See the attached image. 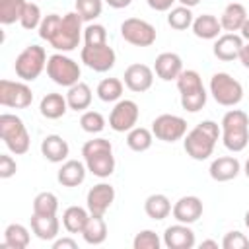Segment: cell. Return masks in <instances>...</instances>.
Masks as SVG:
<instances>
[{
	"mask_svg": "<svg viewBox=\"0 0 249 249\" xmlns=\"http://www.w3.org/2000/svg\"><path fill=\"white\" fill-rule=\"evenodd\" d=\"M239 171H241V163L233 156H220V158L212 160V163L208 167L210 177L218 183H226V181L235 179L239 175Z\"/></svg>",
	"mask_w": 249,
	"mask_h": 249,
	"instance_id": "cell-21",
	"label": "cell"
},
{
	"mask_svg": "<svg viewBox=\"0 0 249 249\" xmlns=\"http://www.w3.org/2000/svg\"><path fill=\"white\" fill-rule=\"evenodd\" d=\"M243 37L237 35V33H222L216 41H214V47H212V53L218 60H224V62H230V60H235L239 58V53H241V47H243Z\"/></svg>",
	"mask_w": 249,
	"mask_h": 249,
	"instance_id": "cell-19",
	"label": "cell"
},
{
	"mask_svg": "<svg viewBox=\"0 0 249 249\" xmlns=\"http://www.w3.org/2000/svg\"><path fill=\"white\" fill-rule=\"evenodd\" d=\"M76 12L88 23L97 19L103 12V0H76Z\"/></svg>",
	"mask_w": 249,
	"mask_h": 249,
	"instance_id": "cell-39",
	"label": "cell"
},
{
	"mask_svg": "<svg viewBox=\"0 0 249 249\" xmlns=\"http://www.w3.org/2000/svg\"><path fill=\"white\" fill-rule=\"evenodd\" d=\"M91 97H93L91 88L86 82H78V84L68 88V93H66L68 109H72V111H86L91 105Z\"/></svg>",
	"mask_w": 249,
	"mask_h": 249,
	"instance_id": "cell-29",
	"label": "cell"
},
{
	"mask_svg": "<svg viewBox=\"0 0 249 249\" xmlns=\"http://www.w3.org/2000/svg\"><path fill=\"white\" fill-rule=\"evenodd\" d=\"M82 23L84 19L76 10L64 16L49 14L39 25V37L45 39L58 53H70L80 45V39L84 37Z\"/></svg>",
	"mask_w": 249,
	"mask_h": 249,
	"instance_id": "cell-1",
	"label": "cell"
},
{
	"mask_svg": "<svg viewBox=\"0 0 249 249\" xmlns=\"http://www.w3.org/2000/svg\"><path fill=\"white\" fill-rule=\"evenodd\" d=\"M239 35L243 37V41H247L249 43V18L245 19V23L241 25V29H239Z\"/></svg>",
	"mask_w": 249,
	"mask_h": 249,
	"instance_id": "cell-49",
	"label": "cell"
},
{
	"mask_svg": "<svg viewBox=\"0 0 249 249\" xmlns=\"http://www.w3.org/2000/svg\"><path fill=\"white\" fill-rule=\"evenodd\" d=\"M171 214L177 222L181 224H195L200 216H202V200L195 195H187V196H181L173 208H171Z\"/></svg>",
	"mask_w": 249,
	"mask_h": 249,
	"instance_id": "cell-18",
	"label": "cell"
},
{
	"mask_svg": "<svg viewBox=\"0 0 249 249\" xmlns=\"http://www.w3.org/2000/svg\"><path fill=\"white\" fill-rule=\"evenodd\" d=\"M196 243L195 231L189 228V224H173L165 228L163 231V245L167 249H193Z\"/></svg>",
	"mask_w": 249,
	"mask_h": 249,
	"instance_id": "cell-17",
	"label": "cell"
},
{
	"mask_svg": "<svg viewBox=\"0 0 249 249\" xmlns=\"http://www.w3.org/2000/svg\"><path fill=\"white\" fill-rule=\"evenodd\" d=\"M16 171H18L16 160L8 154H0V179H10L16 175Z\"/></svg>",
	"mask_w": 249,
	"mask_h": 249,
	"instance_id": "cell-44",
	"label": "cell"
},
{
	"mask_svg": "<svg viewBox=\"0 0 249 249\" xmlns=\"http://www.w3.org/2000/svg\"><path fill=\"white\" fill-rule=\"evenodd\" d=\"M121 37L134 47H150L156 43V27L140 18H126L121 23Z\"/></svg>",
	"mask_w": 249,
	"mask_h": 249,
	"instance_id": "cell-10",
	"label": "cell"
},
{
	"mask_svg": "<svg viewBox=\"0 0 249 249\" xmlns=\"http://www.w3.org/2000/svg\"><path fill=\"white\" fill-rule=\"evenodd\" d=\"M123 78H124V86L130 91L142 93V91H148L154 84V68H150L148 64H142V62H134V64L126 66Z\"/></svg>",
	"mask_w": 249,
	"mask_h": 249,
	"instance_id": "cell-16",
	"label": "cell"
},
{
	"mask_svg": "<svg viewBox=\"0 0 249 249\" xmlns=\"http://www.w3.org/2000/svg\"><path fill=\"white\" fill-rule=\"evenodd\" d=\"M58 210V198L51 191H43L33 198V214L41 216H54Z\"/></svg>",
	"mask_w": 249,
	"mask_h": 249,
	"instance_id": "cell-37",
	"label": "cell"
},
{
	"mask_svg": "<svg viewBox=\"0 0 249 249\" xmlns=\"http://www.w3.org/2000/svg\"><path fill=\"white\" fill-rule=\"evenodd\" d=\"M140 117V109L138 103L132 99H119L115 103V107L111 109L109 115V126L115 132H128L130 128L136 126Z\"/></svg>",
	"mask_w": 249,
	"mask_h": 249,
	"instance_id": "cell-14",
	"label": "cell"
},
{
	"mask_svg": "<svg viewBox=\"0 0 249 249\" xmlns=\"http://www.w3.org/2000/svg\"><path fill=\"white\" fill-rule=\"evenodd\" d=\"M220 136H222V130H220L218 123L202 121L183 136V148L189 158H193L196 161H204L212 156L214 146Z\"/></svg>",
	"mask_w": 249,
	"mask_h": 249,
	"instance_id": "cell-2",
	"label": "cell"
},
{
	"mask_svg": "<svg viewBox=\"0 0 249 249\" xmlns=\"http://www.w3.org/2000/svg\"><path fill=\"white\" fill-rule=\"evenodd\" d=\"M47 53L39 45H27L14 62L16 76L23 82H33L41 76L43 70H47Z\"/></svg>",
	"mask_w": 249,
	"mask_h": 249,
	"instance_id": "cell-7",
	"label": "cell"
},
{
	"mask_svg": "<svg viewBox=\"0 0 249 249\" xmlns=\"http://www.w3.org/2000/svg\"><path fill=\"white\" fill-rule=\"evenodd\" d=\"M160 245H161V239L152 230H142L132 239V247L134 249H160Z\"/></svg>",
	"mask_w": 249,
	"mask_h": 249,
	"instance_id": "cell-42",
	"label": "cell"
},
{
	"mask_svg": "<svg viewBox=\"0 0 249 249\" xmlns=\"http://www.w3.org/2000/svg\"><path fill=\"white\" fill-rule=\"evenodd\" d=\"M86 173H88L86 163H82L78 160H66V161H62L60 169L56 171V181L62 187H78L84 183Z\"/></svg>",
	"mask_w": 249,
	"mask_h": 249,
	"instance_id": "cell-23",
	"label": "cell"
},
{
	"mask_svg": "<svg viewBox=\"0 0 249 249\" xmlns=\"http://www.w3.org/2000/svg\"><path fill=\"white\" fill-rule=\"evenodd\" d=\"M88 218H89L88 206L84 208V206H76V204H74V206H68V208L62 212V226H64V230L70 231V233H82V230H84Z\"/></svg>",
	"mask_w": 249,
	"mask_h": 249,
	"instance_id": "cell-31",
	"label": "cell"
},
{
	"mask_svg": "<svg viewBox=\"0 0 249 249\" xmlns=\"http://www.w3.org/2000/svg\"><path fill=\"white\" fill-rule=\"evenodd\" d=\"M39 111L45 119H51V121H56V119L64 117V113L68 111L66 95L56 93V91H51V93L43 95V99L39 103Z\"/></svg>",
	"mask_w": 249,
	"mask_h": 249,
	"instance_id": "cell-27",
	"label": "cell"
},
{
	"mask_svg": "<svg viewBox=\"0 0 249 249\" xmlns=\"http://www.w3.org/2000/svg\"><path fill=\"white\" fill-rule=\"evenodd\" d=\"M243 173H245V177L249 179V158H247V161H245V165H243Z\"/></svg>",
	"mask_w": 249,
	"mask_h": 249,
	"instance_id": "cell-52",
	"label": "cell"
},
{
	"mask_svg": "<svg viewBox=\"0 0 249 249\" xmlns=\"http://www.w3.org/2000/svg\"><path fill=\"white\" fill-rule=\"evenodd\" d=\"M152 134L161 142H177L187 134V121L179 115L163 113L152 121Z\"/></svg>",
	"mask_w": 249,
	"mask_h": 249,
	"instance_id": "cell-12",
	"label": "cell"
},
{
	"mask_svg": "<svg viewBox=\"0 0 249 249\" xmlns=\"http://www.w3.org/2000/svg\"><path fill=\"white\" fill-rule=\"evenodd\" d=\"M247 18H249V16H247V10H245L243 4H239V2L228 4V6L224 8L222 16H220L222 31H226V33H235V31H239Z\"/></svg>",
	"mask_w": 249,
	"mask_h": 249,
	"instance_id": "cell-24",
	"label": "cell"
},
{
	"mask_svg": "<svg viewBox=\"0 0 249 249\" xmlns=\"http://www.w3.org/2000/svg\"><path fill=\"white\" fill-rule=\"evenodd\" d=\"M107 43V29L101 23H88L84 27V45H103Z\"/></svg>",
	"mask_w": 249,
	"mask_h": 249,
	"instance_id": "cell-41",
	"label": "cell"
},
{
	"mask_svg": "<svg viewBox=\"0 0 249 249\" xmlns=\"http://www.w3.org/2000/svg\"><path fill=\"white\" fill-rule=\"evenodd\" d=\"M84 163L89 173H93L99 179H105L113 175L115 171V156L113 146L107 138H91L82 146Z\"/></svg>",
	"mask_w": 249,
	"mask_h": 249,
	"instance_id": "cell-3",
	"label": "cell"
},
{
	"mask_svg": "<svg viewBox=\"0 0 249 249\" xmlns=\"http://www.w3.org/2000/svg\"><path fill=\"white\" fill-rule=\"evenodd\" d=\"M33 103V91L27 82L0 80V105L12 109H25Z\"/></svg>",
	"mask_w": 249,
	"mask_h": 249,
	"instance_id": "cell-11",
	"label": "cell"
},
{
	"mask_svg": "<svg viewBox=\"0 0 249 249\" xmlns=\"http://www.w3.org/2000/svg\"><path fill=\"white\" fill-rule=\"evenodd\" d=\"M171 208H173L171 206V200L165 195H161V193H154V195H150L144 200V212L152 220H163V218H167L171 214Z\"/></svg>",
	"mask_w": 249,
	"mask_h": 249,
	"instance_id": "cell-30",
	"label": "cell"
},
{
	"mask_svg": "<svg viewBox=\"0 0 249 249\" xmlns=\"http://www.w3.org/2000/svg\"><path fill=\"white\" fill-rule=\"evenodd\" d=\"M31 241V233L23 224H10L4 230V247L10 249H25Z\"/></svg>",
	"mask_w": 249,
	"mask_h": 249,
	"instance_id": "cell-32",
	"label": "cell"
},
{
	"mask_svg": "<svg viewBox=\"0 0 249 249\" xmlns=\"http://www.w3.org/2000/svg\"><path fill=\"white\" fill-rule=\"evenodd\" d=\"M111 8H115V10H121V8H126V6H130V2L132 0H105Z\"/></svg>",
	"mask_w": 249,
	"mask_h": 249,
	"instance_id": "cell-48",
	"label": "cell"
},
{
	"mask_svg": "<svg viewBox=\"0 0 249 249\" xmlns=\"http://www.w3.org/2000/svg\"><path fill=\"white\" fill-rule=\"evenodd\" d=\"M154 72L163 82L177 80L179 74L183 72V60L177 53H160L154 62Z\"/></svg>",
	"mask_w": 249,
	"mask_h": 249,
	"instance_id": "cell-20",
	"label": "cell"
},
{
	"mask_svg": "<svg viewBox=\"0 0 249 249\" xmlns=\"http://www.w3.org/2000/svg\"><path fill=\"white\" fill-rule=\"evenodd\" d=\"M80 126L88 134H99L105 128V117L99 111H84L80 117Z\"/></svg>",
	"mask_w": 249,
	"mask_h": 249,
	"instance_id": "cell-38",
	"label": "cell"
},
{
	"mask_svg": "<svg viewBox=\"0 0 249 249\" xmlns=\"http://www.w3.org/2000/svg\"><path fill=\"white\" fill-rule=\"evenodd\" d=\"M175 82H177V89L181 97V107L189 113H198L206 105V99H208L200 74L196 70H183Z\"/></svg>",
	"mask_w": 249,
	"mask_h": 249,
	"instance_id": "cell-5",
	"label": "cell"
},
{
	"mask_svg": "<svg viewBox=\"0 0 249 249\" xmlns=\"http://www.w3.org/2000/svg\"><path fill=\"white\" fill-rule=\"evenodd\" d=\"M31 231L43 241H54L60 231V222H58L56 214L54 216L31 214Z\"/></svg>",
	"mask_w": 249,
	"mask_h": 249,
	"instance_id": "cell-25",
	"label": "cell"
},
{
	"mask_svg": "<svg viewBox=\"0 0 249 249\" xmlns=\"http://www.w3.org/2000/svg\"><path fill=\"white\" fill-rule=\"evenodd\" d=\"M193 33L198 37V39H204V41H212V39H218L222 35V25H220V19L212 14H200L195 18L193 25H191Z\"/></svg>",
	"mask_w": 249,
	"mask_h": 249,
	"instance_id": "cell-26",
	"label": "cell"
},
{
	"mask_svg": "<svg viewBox=\"0 0 249 249\" xmlns=\"http://www.w3.org/2000/svg\"><path fill=\"white\" fill-rule=\"evenodd\" d=\"M113 202H115V187L109 183H97L88 191L86 206H88L89 214L103 216L111 208Z\"/></svg>",
	"mask_w": 249,
	"mask_h": 249,
	"instance_id": "cell-15",
	"label": "cell"
},
{
	"mask_svg": "<svg viewBox=\"0 0 249 249\" xmlns=\"http://www.w3.org/2000/svg\"><path fill=\"white\" fill-rule=\"evenodd\" d=\"M47 74L54 84H58L62 88H70L80 82L82 70L74 58L66 56L64 53H54L47 60Z\"/></svg>",
	"mask_w": 249,
	"mask_h": 249,
	"instance_id": "cell-9",
	"label": "cell"
},
{
	"mask_svg": "<svg viewBox=\"0 0 249 249\" xmlns=\"http://www.w3.org/2000/svg\"><path fill=\"white\" fill-rule=\"evenodd\" d=\"M53 249H78V243L72 237H62L53 241Z\"/></svg>",
	"mask_w": 249,
	"mask_h": 249,
	"instance_id": "cell-46",
	"label": "cell"
},
{
	"mask_svg": "<svg viewBox=\"0 0 249 249\" xmlns=\"http://www.w3.org/2000/svg\"><path fill=\"white\" fill-rule=\"evenodd\" d=\"M146 2L156 12H169L171 6H173V2H177V0H146Z\"/></svg>",
	"mask_w": 249,
	"mask_h": 249,
	"instance_id": "cell-45",
	"label": "cell"
},
{
	"mask_svg": "<svg viewBox=\"0 0 249 249\" xmlns=\"http://www.w3.org/2000/svg\"><path fill=\"white\" fill-rule=\"evenodd\" d=\"M222 142L230 152H243L249 144V115L241 109H230L220 123Z\"/></svg>",
	"mask_w": 249,
	"mask_h": 249,
	"instance_id": "cell-4",
	"label": "cell"
},
{
	"mask_svg": "<svg viewBox=\"0 0 249 249\" xmlns=\"http://www.w3.org/2000/svg\"><path fill=\"white\" fill-rule=\"evenodd\" d=\"M239 62H241L245 68H249V43H245V45L241 47V53H239Z\"/></svg>",
	"mask_w": 249,
	"mask_h": 249,
	"instance_id": "cell-47",
	"label": "cell"
},
{
	"mask_svg": "<svg viewBox=\"0 0 249 249\" xmlns=\"http://www.w3.org/2000/svg\"><path fill=\"white\" fill-rule=\"evenodd\" d=\"M41 154L51 163H62L70 154V146L60 134H47L41 140Z\"/></svg>",
	"mask_w": 249,
	"mask_h": 249,
	"instance_id": "cell-22",
	"label": "cell"
},
{
	"mask_svg": "<svg viewBox=\"0 0 249 249\" xmlns=\"http://www.w3.org/2000/svg\"><path fill=\"white\" fill-rule=\"evenodd\" d=\"M0 136L6 144V148L16 156H21L29 150L31 138H29V132H27L23 121L18 115H12V113L0 115Z\"/></svg>",
	"mask_w": 249,
	"mask_h": 249,
	"instance_id": "cell-6",
	"label": "cell"
},
{
	"mask_svg": "<svg viewBox=\"0 0 249 249\" xmlns=\"http://www.w3.org/2000/svg\"><path fill=\"white\" fill-rule=\"evenodd\" d=\"M193 21H195V16H193L191 8H187V6H175V8H171L169 14H167V23H169V27H171V29H177V31L189 29V27L193 25Z\"/></svg>",
	"mask_w": 249,
	"mask_h": 249,
	"instance_id": "cell-36",
	"label": "cell"
},
{
	"mask_svg": "<svg viewBox=\"0 0 249 249\" xmlns=\"http://www.w3.org/2000/svg\"><path fill=\"white\" fill-rule=\"evenodd\" d=\"M123 88L124 84L119 80V78H103L99 84H97V97L105 103H113V101H119L121 95H123Z\"/></svg>",
	"mask_w": 249,
	"mask_h": 249,
	"instance_id": "cell-34",
	"label": "cell"
},
{
	"mask_svg": "<svg viewBox=\"0 0 249 249\" xmlns=\"http://www.w3.org/2000/svg\"><path fill=\"white\" fill-rule=\"evenodd\" d=\"M177 2H181V6H187V8H195L200 0H177Z\"/></svg>",
	"mask_w": 249,
	"mask_h": 249,
	"instance_id": "cell-50",
	"label": "cell"
},
{
	"mask_svg": "<svg viewBox=\"0 0 249 249\" xmlns=\"http://www.w3.org/2000/svg\"><path fill=\"white\" fill-rule=\"evenodd\" d=\"M222 247L224 249H247L249 247V239L245 237V233L241 231H228L222 239Z\"/></svg>",
	"mask_w": 249,
	"mask_h": 249,
	"instance_id": "cell-43",
	"label": "cell"
},
{
	"mask_svg": "<svg viewBox=\"0 0 249 249\" xmlns=\"http://www.w3.org/2000/svg\"><path fill=\"white\" fill-rule=\"evenodd\" d=\"M43 21V16H41V8L35 4V2H27L25 8H23V14H21V19H19V25L27 31H33V29H39Z\"/></svg>",
	"mask_w": 249,
	"mask_h": 249,
	"instance_id": "cell-40",
	"label": "cell"
},
{
	"mask_svg": "<svg viewBox=\"0 0 249 249\" xmlns=\"http://www.w3.org/2000/svg\"><path fill=\"white\" fill-rule=\"evenodd\" d=\"M27 0H0V23L12 25L21 19Z\"/></svg>",
	"mask_w": 249,
	"mask_h": 249,
	"instance_id": "cell-35",
	"label": "cell"
},
{
	"mask_svg": "<svg viewBox=\"0 0 249 249\" xmlns=\"http://www.w3.org/2000/svg\"><path fill=\"white\" fill-rule=\"evenodd\" d=\"M210 95L218 105L235 107L243 99V86L239 80L230 76L228 72H216L210 78Z\"/></svg>",
	"mask_w": 249,
	"mask_h": 249,
	"instance_id": "cell-8",
	"label": "cell"
},
{
	"mask_svg": "<svg viewBox=\"0 0 249 249\" xmlns=\"http://www.w3.org/2000/svg\"><path fill=\"white\" fill-rule=\"evenodd\" d=\"M200 247H214V249H218V241H214V239H206V241L200 243Z\"/></svg>",
	"mask_w": 249,
	"mask_h": 249,
	"instance_id": "cell-51",
	"label": "cell"
},
{
	"mask_svg": "<svg viewBox=\"0 0 249 249\" xmlns=\"http://www.w3.org/2000/svg\"><path fill=\"white\" fill-rule=\"evenodd\" d=\"M154 142V134L152 128H144V126H134L126 132V146L132 152H146L152 148Z\"/></svg>",
	"mask_w": 249,
	"mask_h": 249,
	"instance_id": "cell-33",
	"label": "cell"
},
{
	"mask_svg": "<svg viewBox=\"0 0 249 249\" xmlns=\"http://www.w3.org/2000/svg\"><path fill=\"white\" fill-rule=\"evenodd\" d=\"M243 222H245V226H247V228H249V210H247V212H245V220H243Z\"/></svg>",
	"mask_w": 249,
	"mask_h": 249,
	"instance_id": "cell-53",
	"label": "cell"
},
{
	"mask_svg": "<svg viewBox=\"0 0 249 249\" xmlns=\"http://www.w3.org/2000/svg\"><path fill=\"white\" fill-rule=\"evenodd\" d=\"M80 58L93 72H109L115 66V62H117V54H115L113 47H109V43H103V45H84L82 53H80Z\"/></svg>",
	"mask_w": 249,
	"mask_h": 249,
	"instance_id": "cell-13",
	"label": "cell"
},
{
	"mask_svg": "<svg viewBox=\"0 0 249 249\" xmlns=\"http://www.w3.org/2000/svg\"><path fill=\"white\" fill-rule=\"evenodd\" d=\"M82 237L88 245H101L107 239V224L103 216H95L89 214L84 230H82Z\"/></svg>",
	"mask_w": 249,
	"mask_h": 249,
	"instance_id": "cell-28",
	"label": "cell"
}]
</instances>
